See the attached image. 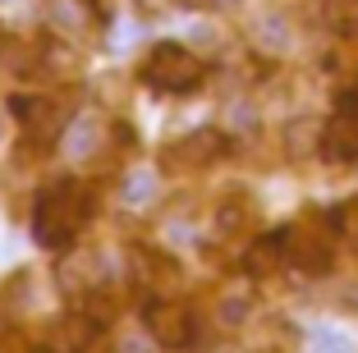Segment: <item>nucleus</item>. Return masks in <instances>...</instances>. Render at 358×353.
I'll list each match as a JSON object with an SVG mask.
<instances>
[{"label":"nucleus","mask_w":358,"mask_h":353,"mask_svg":"<svg viewBox=\"0 0 358 353\" xmlns=\"http://www.w3.org/2000/svg\"><path fill=\"white\" fill-rule=\"evenodd\" d=\"M313 353H354V344L336 331H317L313 335Z\"/></svg>","instance_id":"obj_14"},{"label":"nucleus","mask_w":358,"mask_h":353,"mask_svg":"<svg viewBox=\"0 0 358 353\" xmlns=\"http://www.w3.org/2000/svg\"><path fill=\"white\" fill-rule=\"evenodd\" d=\"M152 184H157V179H152L148 170H134V175L124 179V202H129V207L148 202V198H152Z\"/></svg>","instance_id":"obj_13"},{"label":"nucleus","mask_w":358,"mask_h":353,"mask_svg":"<svg viewBox=\"0 0 358 353\" xmlns=\"http://www.w3.org/2000/svg\"><path fill=\"white\" fill-rule=\"evenodd\" d=\"M0 138H5V120H0Z\"/></svg>","instance_id":"obj_18"},{"label":"nucleus","mask_w":358,"mask_h":353,"mask_svg":"<svg viewBox=\"0 0 358 353\" xmlns=\"http://www.w3.org/2000/svg\"><path fill=\"white\" fill-rule=\"evenodd\" d=\"M216 5H239V0H216Z\"/></svg>","instance_id":"obj_17"},{"label":"nucleus","mask_w":358,"mask_h":353,"mask_svg":"<svg viewBox=\"0 0 358 353\" xmlns=\"http://www.w3.org/2000/svg\"><path fill=\"white\" fill-rule=\"evenodd\" d=\"M202 73H207V64L198 60V55L189 51V46L179 42H161L152 46L148 64H143V83L157 87V92H193V87H202Z\"/></svg>","instance_id":"obj_2"},{"label":"nucleus","mask_w":358,"mask_h":353,"mask_svg":"<svg viewBox=\"0 0 358 353\" xmlns=\"http://www.w3.org/2000/svg\"><path fill=\"white\" fill-rule=\"evenodd\" d=\"M327 161H358V101H345L317 138Z\"/></svg>","instance_id":"obj_5"},{"label":"nucleus","mask_w":358,"mask_h":353,"mask_svg":"<svg viewBox=\"0 0 358 353\" xmlns=\"http://www.w3.org/2000/svg\"><path fill=\"white\" fill-rule=\"evenodd\" d=\"M5 326H10V317H5V298H0V340H5Z\"/></svg>","instance_id":"obj_16"},{"label":"nucleus","mask_w":358,"mask_h":353,"mask_svg":"<svg viewBox=\"0 0 358 353\" xmlns=\"http://www.w3.org/2000/svg\"><path fill=\"white\" fill-rule=\"evenodd\" d=\"M336 229L340 234H358V202H345V207H336Z\"/></svg>","instance_id":"obj_15"},{"label":"nucleus","mask_w":358,"mask_h":353,"mask_svg":"<svg viewBox=\"0 0 358 353\" xmlns=\"http://www.w3.org/2000/svg\"><path fill=\"white\" fill-rule=\"evenodd\" d=\"M327 19L340 32H358V0H327Z\"/></svg>","instance_id":"obj_11"},{"label":"nucleus","mask_w":358,"mask_h":353,"mask_svg":"<svg viewBox=\"0 0 358 353\" xmlns=\"http://www.w3.org/2000/svg\"><path fill=\"white\" fill-rule=\"evenodd\" d=\"M14 115H23V129H28L32 138H51L55 129H60V120H55V106L51 101H37V96H19L14 101Z\"/></svg>","instance_id":"obj_8"},{"label":"nucleus","mask_w":358,"mask_h":353,"mask_svg":"<svg viewBox=\"0 0 358 353\" xmlns=\"http://www.w3.org/2000/svg\"><path fill=\"white\" fill-rule=\"evenodd\" d=\"M280 261H285V234H266V239H257L253 248L243 252V266L253 275H271Z\"/></svg>","instance_id":"obj_10"},{"label":"nucleus","mask_w":358,"mask_h":353,"mask_svg":"<svg viewBox=\"0 0 358 353\" xmlns=\"http://www.w3.org/2000/svg\"><path fill=\"white\" fill-rule=\"evenodd\" d=\"M87 216H92V198H87V188L78 184V179H60V184L42 188L37 211H32V234H37L42 248H64V243L83 229Z\"/></svg>","instance_id":"obj_1"},{"label":"nucleus","mask_w":358,"mask_h":353,"mask_svg":"<svg viewBox=\"0 0 358 353\" xmlns=\"http://www.w3.org/2000/svg\"><path fill=\"white\" fill-rule=\"evenodd\" d=\"M96 252H87V257H74V261H64L60 266V284L64 294H78V289H96V284L106 280V266H96Z\"/></svg>","instance_id":"obj_9"},{"label":"nucleus","mask_w":358,"mask_h":353,"mask_svg":"<svg viewBox=\"0 0 358 353\" xmlns=\"http://www.w3.org/2000/svg\"><path fill=\"white\" fill-rule=\"evenodd\" d=\"M285 261L299 271H308V275H322V271H331V243L327 234L317 225H289L285 229Z\"/></svg>","instance_id":"obj_4"},{"label":"nucleus","mask_w":358,"mask_h":353,"mask_svg":"<svg viewBox=\"0 0 358 353\" xmlns=\"http://www.w3.org/2000/svg\"><path fill=\"white\" fill-rule=\"evenodd\" d=\"M221 152H225V138L211 134V129H198L193 138H184L179 147H170V156H175L179 166H207V161H216Z\"/></svg>","instance_id":"obj_7"},{"label":"nucleus","mask_w":358,"mask_h":353,"mask_svg":"<svg viewBox=\"0 0 358 353\" xmlns=\"http://www.w3.org/2000/svg\"><path fill=\"white\" fill-rule=\"evenodd\" d=\"M92 340V322L78 317V312H64L46 326L42 335V353H83V344Z\"/></svg>","instance_id":"obj_6"},{"label":"nucleus","mask_w":358,"mask_h":353,"mask_svg":"<svg viewBox=\"0 0 358 353\" xmlns=\"http://www.w3.org/2000/svg\"><path fill=\"white\" fill-rule=\"evenodd\" d=\"M96 134H101V124H96L92 115L74 120V134H69V152H92V147H96Z\"/></svg>","instance_id":"obj_12"},{"label":"nucleus","mask_w":358,"mask_h":353,"mask_svg":"<svg viewBox=\"0 0 358 353\" xmlns=\"http://www.w3.org/2000/svg\"><path fill=\"white\" fill-rule=\"evenodd\" d=\"M143 322H148L152 340L166 344V349H184L193 340V312L175 298H152L148 312H143Z\"/></svg>","instance_id":"obj_3"}]
</instances>
